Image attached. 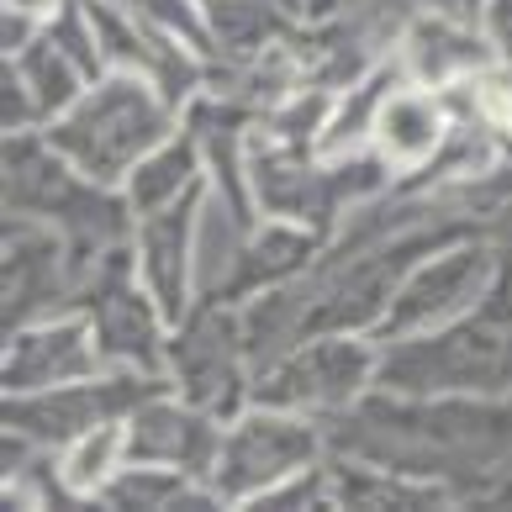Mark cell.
<instances>
[{
  "mask_svg": "<svg viewBox=\"0 0 512 512\" xmlns=\"http://www.w3.org/2000/svg\"><path fill=\"white\" fill-rule=\"evenodd\" d=\"M159 138H164V106L143 90V80H106L64 127H53V148L96 180H117Z\"/></svg>",
  "mask_w": 512,
  "mask_h": 512,
  "instance_id": "cell-1",
  "label": "cell"
},
{
  "mask_svg": "<svg viewBox=\"0 0 512 512\" xmlns=\"http://www.w3.org/2000/svg\"><path fill=\"white\" fill-rule=\"evenodd\" d=\"M148 396H154V381H132V375L90 381L85 375V381H64L43 391H11L6 417H11V433H22L32 444H64L127 407H143Z\"/></svg>",
  "mask_w": 512,
  "mask_h": 512,
  "instance_id": "cell-2",
  "label": "cell"
},
{
  "mask_svg": "<svg viewBox=\"0 0 512 512\" xmlns=\"http://www.w3.org/2000/svg\"><path fill=\"white\" fill-rule=\"evenodd\" d=\"M312 428L291 423V417H243V423L222 439V454L212 465V491L222 502H243V497H264V491H275L280 481L301 470L312 460Z\"/></svg>",
  "mask_w": 512,
  "mask_h": 512,
  "instance_id": "cell-3",
  "label": "cell"
},
{
  "mask_svg": "<svg viewBox=\"0 0 512 512\" xmlns=\"http://www.w3.org/2000/svg\"><path fill=\"white\" fill-rule=\"evenodd\" d=\"M222 454V433L206 417V407H175V402H143L127 417V460L138 465H175L185 476L212 470Z\"/></svg>",
  "mask_w": 512,
  "mask_h": 512,
  "instance_id": "cell-4",
  "label": "cell"
},
{
  "mask_svg": "<svg viewBox=\"0 0 512 512\" xmlns=\"http://www.w3.org/2000/svg\"><path fill=\"white\" fill-rule=\"evenodd\" d=\"M90 338H96V328L80 317L16 333L11 354H6V386L11 391H43V386H64V381L96 375L101 349L90 344Z\"/></svg>",
  "mask_w": 512,
  "mask_h": 512,
  "instance_id": "cell-5",
  "label": "cell"
},
{
  "mask_svg": "<svg viewBox=\"0 0 512 512\" xmlns=\"http://www.w3.org/2000/svg\"><path fill=\"white\" fill-rule=\"evenodd\" d=\"M359 381H365V349L317 344L286 359V365H275L264 381H254V396L264 407H322V402H344Z\"/></svg>",
  "mask_w": 512,
  "mask_h": 512,
  "instance_id": "cell-6",
  "label": "cell"
},
{
  "mask_svg": "<svg viewBox=\"0 0 512 512\" xmlns=\"http://www.w3.org/2000/svg\"><path fill=\"white\" fill-rule=\"evenodd\" d=\"M175 370L191 402L206 412H227L238 396V328L222 312H201L191 333L175 344Z\"/></svg>",
  "mask_w": 512,
  "mask_h": 512,
  "instance_id": "cell-7",
  "label": "cell"
},
{
  "mask_svg": "<svg viewBox=\"0 0 512 512\" xmlns=\"http://www.w3.org/2000/svg\"><path fill=\"white\" fill-rule=\"evenodd\" d=\"M191 206H196V196H185L180 206L169 201L159 212H143V275H148V291H154L164 317L185 312V286H191V270H196Z\"/></svg>",
  "mask_w": 512,
  "mask_h": 512,
  "instance_id": "cell-8",
  "label": "cell"
},
{
  "mask_svg": "<svg viewBox=\"0 0 512 512\" xmlns=\"http://www.w3.org/2000/svg\"><path fill=\"white\" fill-rule=\"evenodd\" d=\"M90 328H96L101 359H127V365H138V370L159 365L154 312H148L143 296L127 286L122 264H106V275L96 280V296H90Z\"/></svg>",
  "mask_w": 512,
  "mask_h": 512,
  "instance_id": "cell-9",
  "label": "cell"
},
{
  "mask_svg": "<svg viewBox=\"0 0 512 512\" xmlns=\"http://www.w3.org/2000/svg\"><path fill=\"white\" fill-rule=\"evenodd\" d=\"M11 201L22 212H59L74 222V233H90V238L117 227V206L80 191V185H69L64 169L48 164L43 154H32V148H16L11 154Z\"/></svg>",
  "mask_w": 512,
  "mask_h": 512,
  "instance_id": "cell-10",
  "label": "cell"
},
{
  "mask_svg": "<svg viewBox=\"0 0 512 512\" xmlns=\"http://www.w3.org/2000/svg\"><path fill=\"white\" fill-rule=\"evenodd\" d=\"M6 296H11V322H22L59 296V259H53V238L32 233V227H11V254H6Z\"/></svg>",
  "mask_w": 512,
  "mask_h": 512,
  "instance_id": "cell-11",
  "label": "cell"
},
{
  "mask_svg": "<svg viewBox=\"0 0 512 512\" xmlns=\"http://www.w3.org/2000/svg\"><path fill=\"white\" fill-rule=\"evenodd\" d=\"M439 106L423 96H391L386 111L375 117V143H381L386 164H423L439 143Z\"/></svg>",
  "mask_w": 512,
  "mask_h": 512,
  "instance_id": "cell-12",
  "label": "cell"
},
{
  "mask_svg": "<svg viewBox=\"0 0 512 512\" xmlns=\"http://www.w3.org/2000/svg\"><path fill=\"white\" fill-rule=\"evenodd\" d=\"M127 460V423L122 417H106V423L85 428L80 439H69L64 454V486L69 491H106L117 481V465Z\"/></svg>",
  "mask_w": 512,
  "mask_h": 512,
  "instance_id": "cell-13",
  "label": "cell"
},
{
  "mask_svg": "<svg viewBox=\"0 0 512 512\" xmlns=\"http://www.w3.org/2000/svg\"><path fill=\"white\" fill-rule=\"evenodd\" d=\"M11 80L32 96V111H53V106L69 101L74 69H69V59H64V53L53 48V43H37V48H27V59L16 64Z\"/></svg>",
  "mask_w": 512,
  "mask_h": 512,
  "instance_id": "cell-14",
  "label": "cell"
},
{
  "mask_svg": "<svg viewBox=\"0 0 512 512\" xmlns=\"http://www.w3.org/2000/svg\"><path fill=\"white\" fill-rule=\"evenodd\" d=\"M196 169V154L191 148H164L159 159H148L143 169H132V201H138V212H159V206L175 201V191L185 180H191Z\"/></svg>",
  "mask_w": 512,
  "mask_h": 512,
  "instance_id": "cell-15",
  "label": "cell"
},
{
  "mask_svg": "<svg viewBox=\"0 0 512 512\" xmlns=\"http://www.w3.org/2000/svg\"><path fill=\"white\" fill-rule=\"evenodd\" d=\"M491 22H497V32L507 37V43H502V48L512 53V0H497V6H491Z\"/></svg>",
  "mask_w": 512,
  "mask_h": 512,
  "instance_id": "cell-16",
  "label": "cell"
},
{
  "mask_svg": "<svg viewBox=\"0 0 512 512\" xmlns=\"http://www.w3.org/2000/svg\"><path fill=\"white\" fill-rule=\"evenodd\" d=\"M48 6H53V0H11V11H16V16H43Z\"/></svg>",
  "mask_w": 512,
  "mask_h": 512,
  "instance_id": "cell-17",
  "label": "cell"
}]
</instances>
